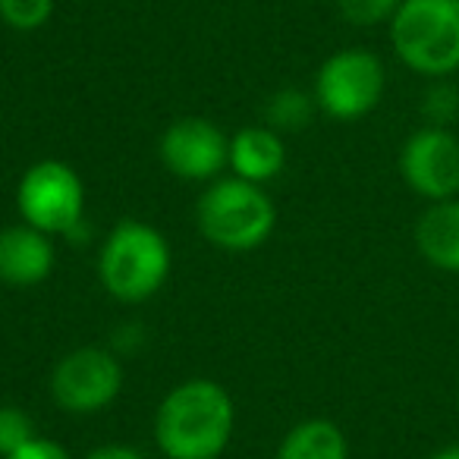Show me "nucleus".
Wrapping results in <instances>:
<instances>
[{
	"label": "nucleus",
	"instance_id": "5",
	"mask_svg": "<svg viewBox=\"0 0 459 459\" xmlns=\"http://www.w3.org/2000/svg\"><path fill=\"white\" fill-rule=\"evenodd\" d=\"M16 204H20L22 223L48 237H70L85 221L82 179L64 160H39L22 173Z\"/></svg>",
	"mask_w": 459,
	"mask_h": 459
},
{
	"label": "nucleus",
	"instance_id": "19",
	"mask_svg": "<svg viewBox=\"0 0 459 459\" xmlns=\"http://www.w3.org/2000/svg\"><path fill=\"white\" fill-rule=\"evenodd\" d=\"M7 459H73V456L66 453L64 444H57V440L32 437L29 444H22L16 453H10Z\"/></svg>",
	"mask_w": 459,
	"mask_h": 459
},
{
	"label": "nucleus",
	"instance_id": "12",
	"mask_svg": "<svg viewBox=\"0 0 459 459\" xmlns=\"http://www.w3.org/2000/svg\"><path fill=\"white\" fill-rule=\"evenodd\" d=\"M415 246L440 271L459 274V198L434 202L415 223Z\"/></svg>",
	"mask_w": 459,
	"mask_h": 459
},
{
	"label": "nucleus",
	"instance_id": "1",
	"mask_svg": "<svg viewBox=\"0 0 459 459\" xmlns=\"http://www.w3.org/2000/svg\"><path fill=\"white\" fill-rule=\"evenodd\" d=\"M237 412L221 384L208 377L173 387L154 415V440L167 459H217L233 437Z\"/></svg>",
	"mask_w": 459,
	"mask_h": 459
},
{
	"label": "nucleus",
	"instance_id": "17",
	"mask_svg": "<svg viewBox=\"0 0 459 459\" xmlns=\"http://www.w3.org/2000/svg\"><path fill=\"white\" fill-rule=\"evenodd\" d=\"M403 0H337L343 20L352 26H377L384 20H394Z\"/></svg>",
	"mask_w": 459,
	"mask_h": 459
},
{
	"label": "nucleus",
	"instance_id": "15",
	"mask_svg": "<svg viewBox=\"0 0 459 459\" xmlns=\"http://www.w3.org/2000/svg\"><path fill=\"white\" fill-rule=\"evenodd\" d=\"M54 13V0H0V20L16 32H35Z\"/></svg>",
	"mask_w": 459,
	"mask_h": 459
},
{
	"label": "nucleus",
	"instance_id": "7",
	"mask_svg": "<svg viewBox=\"0 0 459 459\" xmlns=\"http://www.w3.org/2000/svg\"><path fill=\"white\" fill-rule=\"evenodd\" d=\"M123 390V365L114 350L82 346L57 362L51 394L64 412L91 415L108 409Z\"/></svg>",
	"mask_w": 459,
	"mask_h": 459
},
{
	"label": "nucleus",
	"instance_id": "10",
	"mask_svg": "<svg viewBox=\"0 0 459 459\" xmlns=\"http://www.w3.org/2000/svg\"><path fill=\"white\" fill-rule=\"evenodd\" d=\"M54 243L48 233L13 223L0 230V281L7 287H39L54 271Z\"/></svg>",
	"mask_w": 459,
	"mask_h": 459
},
{
	"label": "nucleus",
	"instance_id": "8",
	"mask_svg": "<svg viewBox=\"0 0 459 459\" xmlns=\"http://www.w3.org/2000/svg\"><path fill=\"white\" fill-rule=\"evenodd\" d=\"M400 173L412 192L431 202H446L459 192V139L450 129L425 126L406 139Z\"/></svg>",
	"mask_w": 459,
	"mask_h": 459
},
{
	"label": "nucleus",
	"instance_id": "20",
	"mask_svg": "<svg viewBox=\"0 0 459 459\" xmlns=\"http://www.w3.org/2000/svg\"><path fill=\"white\" fill-rule=\"evenodd\" d=\"M85 459H145L139 450H133V446H123V444H108V446H98V450H91Z\"/></svg>",
	"mask_w": 459,
	"mask_h": 459
},
{
	"label": "nucleus",
	"instance_id": "3",
	"mask_svg": "<svg viewBox=\"0 0 459 459\" xmlns=\"http://www.w3.org/2000/svg\"><path fill=\"white\" fill-rule=\"evenodd\" d=\"M277 208L258 183L239 177L214 179L198 202V230L227 252L258 249L274 233Z\"/></svg>",
	"mask_w": 459,
	"mask_h": 459
},
{
	"label": "nucleus",
	"instance_id": "9",
	"mask_svg": "<svg viewBox=\"0 0 459 459\" xmlns=\"http://www.w3.org/2000/svg\"><path fill=\"white\" fill-rule=\"evenodd\" d=\"M160 160L179 179H217L230 164V139L211 120L186 117L160 135Z\"/></svg>",
	"mask_w": 459,
	"mask_h": 459
},
{
	"label": "nucleus",
	"instance_id": "11",
	"mask_svg": "<svg viewBox=\"0 0 459 459\" xmlns=\"http://www.w3.org/2000/svg\"><path fill=\"white\" fill-rule=\"evenodd\" d=\"M287 164V148L281 133L271 126H246L230 139V167L233 177L249 183H268Z\"/></svg>",
	"mask_w": 459,
	"mask_h": 459
},
{
	"label": "nucleus",
	"instance_id": "6",
	"mask_svg": "<svg viewBox=\"0 0 459 459\" xmlns=\"http://www.w3.org/2000/svg\"><path fill=\"white\" fill-rule=\"evenodd\" d=\"M384 95V64L365 48H346L325 60L315 79V101L333 120L371 114Z\"/></svg>",
	"mask_w": 459,
	"mask_h": 459
},
{
	"label": "nucleus",
	"instance_id": "21",
	"mask_svg": "<svg viewBox=\"0 0 459 459\" xmlns=\"http://www.w3.org/2000/svg\"><path fill=\"white\" fill-rule=\"evenodd\" d=\"M431 459H459V446H446V450L434 453Z\"/></svg>",
	"mask_w": 459,
	"mask_h": 459
},
{
	"label": "nucleus",
	"instance_id": "13",
	"mask_svg": "<svg viewBox=\"0 0 459 459\" xmlns=\"http://www.w3.org/2000/svg\"><path fill=\"white\" fill-rule=\"evenodd\" d=\"M277 459H350V446L333 421L308 419L290 428L277 450Z\"/></svg>",
	"mask_w": 459,
	"mask_h": 459
},
{
	"label": "nucleus",
	"instance_id": "4",
	"mask_svg": "<svg viewBox=\"0 0 459 459\" xmlns=\"http://www.w3.org/2000/svg\"><path fill=\"white\" fill-rule=\"evenodd\" d=\"M390 41L409 70L450 76L459 70V0H403L390 20Z\"/></svg>",
	"mask_w": 459,
	"mask_h": 459
},
{
	"label": "nucleus",
	"instance_id": "2",
	"mask_svg": "<svg viewBox=\"0 0 459 459\" xmlns=\"http://www.w3.org/2000/svg\"><path fill=\"white\" fill-rule=\"evenodd\" d=\"M170 274V246L152 223L123 221L110 230L98 255V277L120 302H145Z\"/></svg>",
	"mask_w": 459,
	"mask_h": 459
},
{
	"label": "nucleus",
	"instance_id": "16",
	"mask_svg": "<svg viewBox=\"0 0 459 459\" xmlns=\"http://www.w3.org/2000/svg\"><path fill=\"white\" fill-rule=\"evenodd\" d=\"M35 437V425L22 409L16 406H0V456L7 459L22 444Z\"/></svg>",
	"mask_w": 459,
	"mask_h": 459
},
{
	"label": "nucleus",
	"instance_id": "14",
	"mask_svg": "<svg viewBox=\"0 0 459 459\" xmlns=\"http://www.w3.org/2000/svg\"><path fill=\"white\" fill-rule=\"evenodd\" d=\"M315 95L299 89H281L277 95H271L268 108H264V126H271L274 133H299L312 123L315 117Z\"/></svg>",
	"mask_w": 459,
	"mask_h": 459
},
{
	"label": "nucleus",
	"instance_id": "18",
	"mask_svg": "<svg viewBox=\"0 0 459 459\" xmlns=\"http://www.w3.org/2000/svg\"><path fill=\"white\" fill-rule=\"evenodd\" d=\"M428 117V126H437V129H446V123L456 120L459 114V91L446 82H437L428 89L425 95V104H421Z\"/></svg>",
	"mask_w": 459,
	"mask_h": 459
}]
</instances>
